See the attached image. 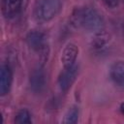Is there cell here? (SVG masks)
<instances>
[{"label":"cell","mask_w":124,"mask_h":124,"mask_svg":"<svg viewBox=\"0 0 124 124\" xmlns=\"http://www.w3.org/2000/svg\"><path fill=\"white\" fill-rule=\"evenodd\" d=\"M109 75H110V78L116 85L124 88V62L123 61H118L113 63L110 67Z\"/></svg>","instance_id":"9"},{"label":"cell","mask_w":124,"mask_h":124,"mask_svg":"<svg viewBox=\"0 0 124 124\" xmlns=\"http://www.w3.org/2000/svg\"><path fill=\"white\" fill-rule=\"evenodd\" d=\"M103 1H104V3H105L108 7H109V8H114V7H116L117 4H118V0H103Z\"/></svg>","instance_id":"12"},{"label":"cell","mask_w":124,"mask_h":124,"mask_svg":"<svg viewBox=\"0 0 124 124\" xmlns=\"http://www.w3.org/2000/svg\"><path fill=\"white\" fill-rule=\"evenodd\" d=\"M77 75L78 66L73 65L70 67H64L58 78V85L63 92H67L71 88L74 81L76 80Z\"/></svg>","instance_id":"3"},{"label":"cell","mask_w":124,"mask_h":124,"mask_svg":"<svg viewBox=\"0 0 124 124\" xmlns=\"http://www.w3.org/2000/svg\"><path fill=\"white\" fill-rule=\"evenodd\" d=\"M23 0H1L2 14L6 18H12L16 16L22 5Z\"/></svg>","instance_id":"6"},{"label":"cell","mask_w":124,"mask_h":124,"mask_svg":"<svg viewBox=\"0 0 124 124\" xmlns=\"http://www.w3.org/2000/svg\"><path fill=\"white\" fill-rule=\"evenodd\" d=\"M15 122L18 123V124H22V123H31V117H30V113L26 110V109H21L17 112V114L16 115L15 118Z\"/></svg>","instance_id":"11"},{"label":"cell","mask_w":124,"mask_h":124,"mask_svg":"<svg viewBox=\"0 0 124 124\" xmlns=\"http://www.w3.org/2000/svg\"><path fill=\"white\" fill-rule=\"evenodd\" d=\"M26 41L28 46L34 49L35 51L38 52H45L46 49V37L45 35L37 30H33L30 31L27 34L26 37Z\"/></svg>","instance_id":"4"},{"label":"cell","mask_w":124,"mask_h":124,"mask_svg":"<svg viewBox=\"0 0 124 124\" xmlns=\"http://www.w3.org/2000/svg\"><path fill=\"white\" fill-rule=\"evenodd\" d=\"M13 81L12 70L8 65H2L0 70V94L1 96L6 95L11 88Z\"/></svg>","instance_id":"7"},{"label":"cell","mask_w":124,"mask_h":124,"mask_svg":"<svg viewBox=\"0 0 124 124\" xmlns=\"http://www.w3.org/2000/svg\"><path fill=\"white\" fill-rule=\"evenodd\" d=\"M30 86L31 89L36 92V93H40L43 91V89L46 86V75H45V71L38 67L36 69H34L30 75Z\"/></svg>","instance_id":"5"},{"label":"cell","mask_w":124,"mask_h":124,"mask_svg":"<svg viewBox=\"0 0 124 124\" xmlns=\"http://www.w3.org/2000/svg\"><path fill=\"white\" fill-rule=\"evenodd\" d=\"M61 10V0H37L34 7V16L40 22L49 21Z\"/></svg>","instance_id":"2"},{"label":"cell","mask_w":124,"mask_h":124,"mask_svg":"<svg viewBox=\"0 0 124 124\" xmlns=\"http://www.w3.org/2000/svg\"><path fill=\"white\" fill-rule=\"evenodd\" d=\"M120 110H121V112L124 114V102L121 104V106H120Z\"/></svg>","instance_id":"13"},{"label":"cell","mask_w":124,"mask_h":124,"mask_svg":"<svg viewBox=\"0 0 124 124\" xmlns=\"http://www.w3.org/2000/svg\"><path fill=\"white\" fill-rule=\"evenodd\" d=\"M78 53V48L75 44H68L63 51H62V55H61V62L63 64L64 67H70L75 65L77 56Z\"/></svg>","instance_id":"8"},{"label":"cell","mask_w":124,"mask_h":124,"mask_svg":"<svg viewBox=\"0 0 124 124\" xmlns=\"http://www.w3.org/2000/svg\"><path fill=\"white\" fill-rule=\"evenodd\" d=\"M78 119V108L77 107H73L71 108L64 119L65 123H77Z\"/></svg>","instance_id":"10"},{"label":"cell","mask_w":124,"mask_h":124,"mask_svg":"<svg viewBox=\"0 0 124 124\" xmlns=\"http://www.w3.org/2000/svg\"><path fill=\"white\" fill-rule=\"evenodd\" d=\"M73 22L78 27L88 31H98L104 25L102 16L90 7L77 9L73 14Z\"/></svg>","instance_id":"1"}]
</instances>
